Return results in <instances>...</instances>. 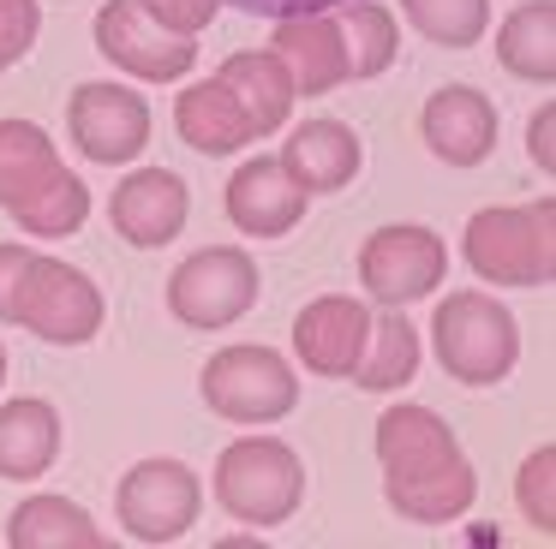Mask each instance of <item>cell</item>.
<instances>
[{
    "instance_id": "1",
    "label": "cell",
    "mask_w": 556,
    "mask_h": 549,
    "mask_svg": "<svg viewBox=\"0 0 556 549\" xmlns=\"http://www.w3.org/2000/svg\"><path fill=\"white\" fill-rule=\"evenodd\" d=\"M377 460H383L389 508L413 525H443L467 513L479 496V477H472L455 430L431 406H389L377 418Z\"/></svg>"
},
{
    "instance_id": "2",
    "label": "cell",
    "mask_w": 556,
    "mask_h": 549,
    "mask_svg": "<svg viewBox=\"0 0 556 549\" xmlns=\"http://www.w3.org/2000/svg\"><path fill=\"white\" fill-rule=\"evenodd\" d=\"M0 322H18L54 346H85L102 329V293L73 263L30 245H0Z\"/></svg>"
},
{
    "instance_id": "3",
    "label": "cell",
    "mask_w": 556,
    "mask_h": 549,
    "mask_svg": "<svg viewBox=\"0 0 556 549\" xmlns=\"http://www.w3.org/2000/svg\"><path fill=\"white\" fill-rule=\"evenodd\" d=\"M0 209L37 239H66L90 215L85 179L61 167L49 131L30 119H0Z\"/></svg>"
},
{
    "instance_id": "4",
    "label": "cell",
    "mask_w": 556,
    "mask_h": 549,
    "mask_svg": "<svg viewBox=\"0 0 556 549\" xmlns=\"http://www.w3.org/2000/svg\"><path fill=\"white\" fill-rule=\"evenodd\" d=\"M467 263L491 286H551L556 274V203L479 209L467 221Z\"/></svg>"
},
{
    "instance_id": "5",
    "label": "cell",
    "mask_w": 556,
    "mask_h": 549,
    "mask_svg": "<svg viewBox=\"0 0 556 549\" xmlns=\"http://www.w3.org/2000/svg\"><path fill=\"white\" fill-rule=\"evenodd\" d=\"M431 341H437V365L467 388H491L515 370L520 358V334L508 305H496L491 293H448L431 317Z\"/></svg>"
},
{
    "instance_id": "6",
    "label": "cell",
    "mask_w": 556,
    "mask_h": 549,
    "mask_svg": "<svg viewBox=\"0 0 556 549\" xmlns=\"http://www.w3.org/2000/svg\"><path fill=\"white\" fill-rule=\"evenodd\" d=\"M216 501L240 525H281L305 501V465L288 442L245 436L216 460Z\"/></svg>"
},
{
    "instance_id": "7",
    "label": "cell",
    "mask_w": 556,
    "mask_h": 549,
    "mask_svg": "<svg viewBox=\"0 0 556 549\" xmlns=\"http://www.w3.org/2000/svg\"><path fill=\"white\" fill-rule=\"evenodd\" d=\"M300 400V376L269 346H222L204 365V406L228 424H276Z\"/></svg>"
},
{
    "instance_id": "8",
    "label": "cell",
    "mask_w": 556,
    "mask_h": 549,
    "mask_svg": "<svg viewBox=\"0 0 556 549\" xmlns=\"http://www.w3.org/2000/svg\"><path fill=\"white\" fill-rule=\"evenodd\" d=\"M257 305V263L240 245H204L168 274V310L186 329H228Z\"/></svg>"
},
{
    "instance_id": "9",
    "label": "cell",
    "mask_w": 556,
    "mask_h": 549,
    "mask_svg": "<svg viewBox=\"0 0 556 549\" xmlns=\"http://www.w3.org/2000/svg\"><path fill=\"white\" fill-rule=\"evenodd\" d=\"M204 489H198L192 465L180 460H138L114 489V513L138 544H174L198 525Z\"/></svg>"
},
{
    "instance_id": "10",
    "label": "cell",
    "mask_w": 556,
    "mask_h": 549,
    "mask_svg": "<svg viewBox=\"0 0 556 549\" xmlns=\"http://www.w3.org/2000/svg\"><path fill=\"white\" fill-rule=\"evenodd\" d=\"M443 274H448V251L431 227H377L359 251V286L389 310L443 286Z\"/></svg>"
},
{
    "instance_id": "11",
    "label": "cell",
    "mask_w": 556,
    "mask_h": 549,
    "mask_svg": "<svg viewBox=\"0 0 556 549\" xmlns=\"http://www.w3.org/2000/svg\"><path fill=\"white\" fill-rule=\"evenodd\" d=\"M66 131L90 162L114 167V162H132L150 143V107L126 84H78L73 102H66Z\"/></svg>"
},
{
    "instance_id": "12",
    "label": "cell",
    "mask_w": 556,
    "mask_h": 549,
    "mask_svg": "<svg viewBox=\"0 0 556 549\" xmlns=\"http://www.w3.org/2000/svg\"><path fill=\"white\" fill-rule=\"evenodd\" d=\"M97 48L114 60V66L132 72V78H156V84L186 78L192 60H198L192 36L162 30L138 0H109V7L97 12Z\"/></svg>"
},
{
    "instance_id": "13",
    "label": "cell",
    "mask_w": 556,
    "mask_h": 549,
    "mask_svg": "<svg viewBox=\"0 0 556 549\" xmlns=\"http://www.w3.org/2000/svg\"><path fill=\"white\" fill-rule=\"evenodd\" d=\"M365 334H371V310L348 293L312 298V305L293 317V346H300V365L317 376H353L365 353Z\"/></svg>"
},
{
    "instance_id": "14",
    "label": "cell",
    "mask_w": 556,
    "mask_h": 549,
    "mask_svg": "<svg viewBox=\"0 0 556 549\" xmlns=\"http://www.w3.org/2000/svg\"><path fill=\"white\" fill-rule=\"evenodd\" d=\"M419 131H425L437 162L479 167L496 143V107H491V95H479L472 84H448V90H437L431 102H425Z\"/></svg>"
},
{
    "instance_id": "15",
    "label": "cell",
    "mask_w": 556,
    "mask_h": 549,
    "mask_svg": "<svg viewBox=\"0 0 556 549\" xmlns=\"http://www.w3.org/2000/svg\"><path fill=\"white\" fill-rule=\"evenodd\" d=\"M228 215H233V227L252 233V239H281L288 227H300L305 191L293 186L281 155H252V162L228 179Z\"/></svg>"
},
{
    "instance_id": "16",
    "label": "cell",
    "mask_w": 556,
    "mask_h": 549,
    "mask_svg": "<svg viewBox=\"0 0 556 549\" xmlns=\"http://www.w3.org/2000/svg\"><path fill=\"white\" fill-rule=\"evenodd\" d=\"M186 209H192V197H186V179L168 174V167H144V174H132L121 191H114V203H109L121 239H132V245H144V251L180 239Z\"/></svg>"
},
{
    "instance_id": "17",
    "label": "cell",
    "mask_w": 556,
    "mask_h": 549,
    "mask_svg": "<svg viewBox=\"0 0 556 549\" xmlns=\"http://www.w3.org/2000/svg\"><path fill=\"white\" fill-rule=\"evenodd\" d=\"M269 54H281V66H288V78H293V95H324V90H336V84H348V42H341L336 12L281 18Z\"/></svg>"
},
{
    "instance_id": "18",
    "label": "cell",
    "mask_w": 556,
    "mask_h": 549,
    "mask_svg": "<svg viewBox=\"0 0 556 549\" xmlns=\"http://www.w3.org/2000/svg\"><path fill=\"white\" fill-rule=\"evenodd\" d=\"M365 150H359V131L341 126V119H305L288 143H281V167L293 174V186L312 197V191H341L353 186Z\"/></svg>"
},
{
    "instance_id": "19",
    "label": "cell",
    "mask_w": 556,
    "mask_h": 549,
    "mask_svg": "<svg viewBox=\"0 0 556 549\" xmlns=\"http://www.w3.org/2000/svg\"><path fill=\"white\" fill-rule=\"evenodd\" d=\"M216 84L240 102L252 138H269L293 107V78H288V66H281V54H269V48H257V54H228L216 72Z\"/></svg>"
},
{
    "instance_id": "20",
    "label": "cell",
    "mask_w": 556,
    "mask_h": 549,
    "mask_svg": "<svg viewBox=\"0 0 556 549\" xmlns=\"http://www.w3.org/2000/svg\"><path fill=\"white\" fill-rule=\"evenodd\" d=\"M61 454V412L49 400L0 406V477H42Z\"/></svg>"
},
{
    "instance_id": "21",
    "label": "cell",
    "mask_w": 556,
    "mask_h": 549,
    "mask_svg": "<svg viewBox=\"0 0 556 549\" xmlns=\"http://www.w3.org/2000/svg\"><path fill=\"white\" fill-rule=\"evenodd\" d=\"M174 126H180V138L192 143L198 155H233L240 143H252V126H245L240 102H233L216 78L180 90V102H174Z\"/></svg>"
},
{
    "instance_id": "22",
    "label": "cell",
    "mask_w": 556,
    "mask_h": 549,
    "mask_svg": "<svg viewBox=\"0 0 556 549\" xmlns=\"http://www.w3.org/2000/svg\"><path fill=\"white\" fill-rule=\"evenodd\" d=\"M7 544L13 549H102V532L78 501L66 496H30L7 520Z\"/></svg>"
},
{
    "instance_id": "23",
    "label": "cell",
    "mask_w": 556,
    "mask_h": 549,
    "mask_svg": "<svg viewBox=\"0 0 556 549\" xmlns=\"http://www.w3.org/2000/svg\"><path fill=\"white\" fill-rule=\"evenodd\" d=\"M496 60L515 78H532V84L556 78V7L551 0H532V7L508 12L503 30H496Z\"/></svg>"
},
{
    "instance_id": "24",
    "label": "cell",
    "mask_w": 556,
    "mask_h": 549,
    "mask_svg": "<svg viewBox=\"0 0 556 549\" xmlns=\"http://www.w3.org/2000/svg\"><path fill=\"white\" fill-rule=\"evenodd\" d=\"M413 370H419V334H413V322L401 310L371 317V334H365V353L353 365V382L365 394H389L401 382H413Z\"/></svg>"
},
{
    "instance_id": "25",
    "label": "cell",
    "mask_w": 556,
    "mask_h": 549,
    "mask_svg": "<svg viewBox=\"0 0 556 549\" xmlns=\"http://www.w3.org/2000/svg\"><path fill=\"white\" fill-rule=\"evenodd\" d=\"M336 18H341V42H348V78H377L401 48L395 18H389L377 0H353V7H341Z\"/></svg>"
},
{
    "instance_id": "26",
    "label": "cell",
    "mask_w": 556,
    "mask_h": 549,
    "mask_svg": "<svg viewBox=\"0 0 556 549\" xmlns=\"http://www.w3.org/2000/svg\"><path fill=\"white\" fill-rule=\"evenodd\" d=\"M401 7L419 24V36H431L443 48H472L484 36V24H491L484 0H401Z\"/></svg>"
},
{
    "instance_id": "27",
    "label": "cell",
    "mask_w": 556,
    "mask_h": 549,
    "mask_svg": "<svg viewBox=\"0 0 556 549\" xmlns=\"http://www.w3.org/2000/svg\"><path fill=\"white\" fill-rule=\"evenodd\" d=\"M37 30H42V7H37V0H0V72L18 66V60L30 54Z\"/></svg>"
},
{
    "instance_id": "28",
    "label": "cell",
    "mask_w": 556,
    "mask_h": 549,
    "mask_svg": "<svg viewBox=\"0 0 556 549\" xmlns=\"http://www.w3.org/2000/svg\"><path fill=\"white\" fill-rule=\"evenodd\" d=\"M551 472H556V448H539L527 465H520V513H527L539 532L556 525V508H551Z\"/></svg>"
},
{
    "instance_id": "29",
    "label": "cell",
    "mask_w": 556,
    "mask_h": 549,
    "mask_svg": "<svg viewBox=\"0 0 556 549\" xmlns=\"http://www.w3.org/2000/svg\"><path fill=\"white\" fill-rule=\"evenodd\" d=\"M228 7L281 24V18H312V12H341V7H353V0H228Z\"/></svg>"
},
{
    "instance_id": "30",
    "label": "cell",
    "mask_w": 556,
    "mask_h": 549,
    "mask_svg": "<svg viewBox=\"0 0 556 549\" xmlns=\"http://www.w3.org/2000/svg\"><path fill=\"white\" fill-rule=\"evenodd\" d=\"M551 126H556V114H551V107H539V119L527 126V150H532V162H539L544 174L556 167V155H551Z\"/></svg>"
},
{
    "instance_id": "31",
    "label": "cell",
    "mask_w": 556,
    "mask_h": 549,
    "mask_svg": "<svg viewBox=\"0 0 556 549\" xmlns=\"http://www.w3.org/2000/svg\"><path fill=\"white\" fill-rule=\"evenodd\" d=\"M0 382H7V353H0Z\"/></svg>"
}]
</instances>
